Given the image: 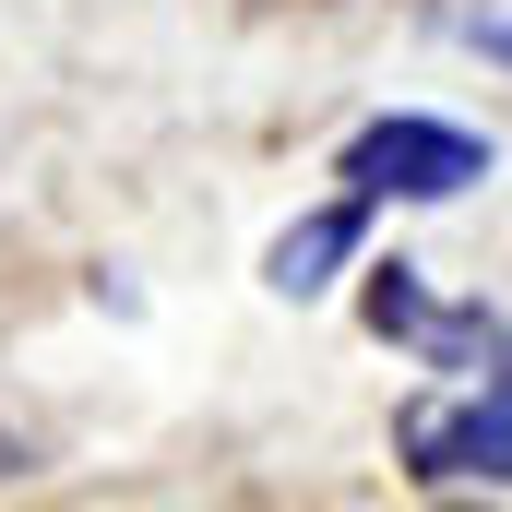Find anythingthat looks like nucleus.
Wrapping results in <instances>:
<instances>
[{
    "label": "nucleus",
    "instance_id": "obj_2",
    "mask_svg": "<svg viewBox=\"0 0 512 512\" xmlns=\"http://www.w3.org/2000/svg\"><path fill=\"white\" fill-rule=\"evenodd\" d=\"M393 453L417 489H512V393L477 382V393H417L393 417Z\"/></svg>",
    "mask_w": 512,
    "mask_h": 512
},
{
    "label": "nucleus",
    "instance_id": "obj_3",
    "mask_svg": "<svg viewBox=\"0 0 512 512\" xmlns=\"http://www.w3.org/2000/svg\"><path fill=\"white\" fill-rule=\"evenodd\" d=\"M358 215H370L358 191H346V203H322V215H298V227L262 251V286H274V298H322V286L358 262Z\"/></svg>",
    "mask_w": 512,
    "mask_h": 512
},
{
    "label": "nucleus",
    "instance_id": "obj_4",
    "mask_svg": "<svg viewBox=\"0 0 512 512\" xmlns=\"http://www.w3.org/2000/svg\"><path fill=\"white\" fill-rule=\"evenodd\" d=\"M441 322V298L417 286V262H370V334H393V346H417Z\"/></svg>",
    "mask_w": 512,
    "mask_h": 512
},
{
    "label": "nucleus",
    "instance_id": "obj_6",
    "mask_svg": "<svg viewBox=\"0 0 512 512\" xmlns=\"http://www.w3.org/2000/svg\"><path fill=\"white\" fill-rule=\"evenodd\" d=\"M489 382H501V393H512V358H501V370H489Z\"/></svg>",
    "mask_w": 512,
    "mask_h": 512
},
{
    "label": "nucleus",
    "instance_id": "obj_1",
    "mask_svg": "<svg viewBox=\"0 0 512 512\" xmlns=\"http://www.w3.org/2000/svg\"><path fill=\"white\" fill-rule=\"evenodd\" d=\"M501 155L477 143L465 120H429V108H393V120L346 131V155H334V179L358 191V203H453V191H477Z\"/></svg>",
    "mask_w": 512,
    "mask_h": 512
},
{
    "label": "nucleus",
    "instance_id": "obj_5",
    "mask_svg": "<svg viewBox=\"0 0 512 512\" xmlns=\"http://www.w3.org/2000/svg\"><path fill=\"white\" fill-rule=\"evenodd\" d=\"M465 48H477V60H501V72H512V12H477V24H465Z\"/></svg>",
    "mask_w": 512,
    "mask_h": 512
}]
</instances>
